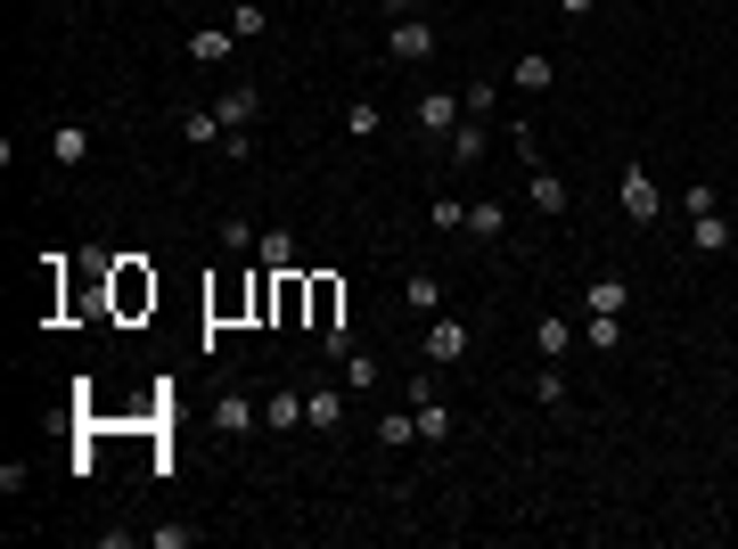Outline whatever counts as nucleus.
Masks as SVG:
<instances>
[{"instance_id": "f257e3e1", "label": "nucleus", "mask_w": 738, "mask_h": 549, "mask_svg": "<svg viewBox=\"0 0 738 549\" xmlns=\"http://www.w3.org/2000/svg\"><path fill=\"white\" fill-rule=\"evenodd\" d=\"M107 304H115V320H140V311L156 304V271L131 263V255H115L107 263Z\"/></svg>"}, {"instance_id": "f03ea898", "label": "nucleus", "mask_w": 738, "mask_h": 549, "mask_svg": "<svg viewBox=\"0 0 738 549\" xmlns=\"http://www.w3.org/2000/svg\"><path fill=\"white\" fill-rule=\"evenodd\" d=\"M410 410H419V443L443 451V443H451V410H443V385L435 378H410Z\"/></svg>"}, {"instance_id": "7ed1b4c3", "label": "nucleus", "mask_w": 738, "mask_h": 549, "mask_svg": "<svg viewBox=\"0 0 738 549\" xmlns=\"http://www.w3.org/2000/svg\"><path fill=\"white\" fill-rule=\"evenodd\" d=\"M386 58L394 66H427V58H435V25L427 17H394L386 25Z\"/></svg>"}, {"instance_id": "20e7f679", "label": "nucleus", "mask_w": 738, "mask_h": 549, "mask_svg": "<svg viewBox=\"0 0 738 549\" xmlns=\"http://www.w3.org/2000/svg\"><path fill=\"white\" fill-rule=\"evenodd\" d=\"M615 205H624L632 221H657V214H664V189L648 181V165H624V181H615Z\"/></svg>"}, {"instance_id": "39448f33", "label": "nucleus", "mask_w": 738, "mask_h": 549, "mask_svg": "<svg viewBox=\"0 0 738 549\" xmlns=\"http://www.w3.org/2000/svg\"><path fill=\"white\" fill-rule=\"evenodd\" d=\"M304 311H313V329H320V336L345 329V288H336L329 271H313V279H304Z\"/></svg>"}, {"instance_id": "423d86ee", "label": "nucleus", "mask_w": 738, "mask_h": 549, "mask_svg": "<svg viewBox=\"0 0 738 549\" xmlns=\"http://www.w3.org/2000/svg\"><path fill=\"white\" fill-rule=\"evenodd\" d=\"M624 304H632V279L624 271H599L583 288V311H590V320H624Z\"/></svg>"}, {"instance_id": "0eeeda50", "label": "nucleus", "mask_w": 738, "mask_h": 549, "mask_svg": "<svg viewBox=\"0 0 738 549\" xmlns=\"http://www.w3.org/2000/svg\"><path fill=\"white\" fill-rule=\"evenodd\" d=\"M419 345H427V361H460V353H468V329H460V320H451V311H435V320H427V329H419Z\"/></svg>"}, {"instance_id": "6e6552de", "label": "nucleus", "mask_w": 738, "mask_h": 549, "mask_svg": "<svg viewBox=\"0 0 738 549\" xmlns=\"http://www.w3.org/2000/svg\"><path fill=\"white\" fill-rule=\"evenodd\" d=\"M214 115H221V131H246L263 115V82H230V91L214 99Z\"/></svg>"}, {"instance_id": "1a4fd4ad", "label": "nucleus", "mask_w": 738, "mask_h": 549, "mask_svg": "<svg viewBox=\"0 0 738 549\" xmlns=\"http://www.w3.org/2000/svg\"><path fill=\"white\" fill-rule=\"evenodd\" d=\"M468 124V107H460V91H427L419 99V131H443V140H451V131Z\"/></svg>"}, {"instance_id": "9d476101", "label": "nucleus", "mask_w": 738, "mask_h": 549, "mask_svg": "<svg viewBox=\"0 0 738 549\" xmlns=\"http://www.w3.org/2000/svg\"><path fill=\"white\" fill-rule=\"evenodd\" d=\"M50 165L58 173H82V165H91V131H82V124H58L50 131Z\"/></svg>"}, {"instance_id": "9b49d317", "label": "nucleus", "mask_w": 738, "mask_h": 549, "mask_svg": "<svg viewBox=\"0 0 738 549\" xmlns=\"http://www.w3.org/2000/svg\"><path fill=\"white\" fill-rule=\"evenodd\" d=\"M304 426H320V435H336V426H345V394H329V385H313V394H304Z\"/></svg>"}, {"instance_id": "f8f14e48", "label": "nucleus", "mask_w": 738, "mask_h": 549, "mask_svg": "<svg viewBox=\"0 0 738 549\" xmlns=\"http://www.w3.org/2000/svg\"><path fill=\"white\" fill-rule=\"evenodd\" d=\"M230 50H239V34H230V25H198V34H189V58H198V66H221Z\"/></svg>"}, {"instance_id": "ddd939ff", "label": "nucleus", "mask_w": 738, "mask_h": 549, "mask_svg": "<svg viewBox=\"0 0 738 549\" xmlns=\"http://www.w3.org/2000/svg\"><path fill=\"white\" fill-rule=\"evenodd\" d=\"M525 197H534L542 214H567V205H574V197H567V181H558L550 165H534V173H525Z\"/></svg>"}, {"instance_id": "4468645a", "label": "nucleus", "mask_w": 738, "mask_h": 549, "mask_svg": "<svg viewBox=\"0 0 738 549\" xmlns=\"http://www.w3.org/2000/svg\"><path fill=\"white\" fill-rule=\"evenodd\" d=\"M403 304L419 311V320H435V311H443V279H435V271H410V279H403Z\"/></svg>"}, {"instance_id": "2eb2a0df", "label": "nucleus", "mask_w": 738, "mask_h": 549, "mask_svg": "<svg viewBox=\"0 0 738 549\" xmlns=\"http://www.w3.org/2000/svg\"><path fill=\"white\" fill-rule=\"evenodd\" d=\"M689 239H698V255H730L738 230H730V214H698V221H689Z\"/></svg>"}, {"instance_id": "dca6fc26", "label": "nucleus", "mask_w": 738, "mask_h": 549, "mask_svg": "<svg viewBox=\"0 0 738 549\" xmlns=\"http://www.w3.org/2000/svg\"><path fill=\"white\" fill-rule=\"evenodd\" d=\"M255 419H263V410L246 403V394H214V426H221V435H246Z\"/></svg>"}, {"instance_id": "f3484780", "label": "nucleus", "mask_w": 738, "mask_h": 549, "mask_svg": "<svg viewBox=\"0 0 738 549\" xmlns=\"http://www.w3.org/2000/svg\"><path fill=\"white\" fill-rule=\"evenodd\" d=\"M509 82H517V91H550V82H558V66H550L542 50H525V58L509 66Z\"/></svg>"}, {"instance_id": "a211bd4d", "label": "nucleus", "mask_w": 738, "mask_h": 549, "mask_svg": "<svg viewBox=\"0 0 738 549\" xmlns=\"http://www.w3.org/2000/svg\"><path fill=\"white\" fill-rule=\"evenodd\" d=\"M468 230H476V239H509V205H500V197H476V205H468Z\"/></svg>"}, {"instance_id": "6ab92c4d", "label": "nucleus", "mask_w": 738, "mask_h": 549, "mask_svg": "<svg viewBox=\"0 0 738 549\" xmlns=\"http://www.w3.org/2000/svg\"><path fill=\"white\" fill-rule=\"evenodd\" d=\"M574 320H550V311H542V329H534V345H542V361H567V345H574Z\"/></svg>"}, {"instance_id": "aec40b11", "label": "nucleus", "mask_w": 738, "mask_h": 549, "mask_svg": "<svg viewBox=\"0 0 738 549\" xmlns=\"http://www.w3.org/2000/svg\"><path fill=\"white\" fill-rule=\"evenodd\" d=\"M255 263H263V271H295V239H288V230H263V239H255Z\"/></svg>"}, {"instance_id": "412c9836", "label": "nucleus", "mask_w": 738, "mask_h": 549, "mask_svg": "<svg viewBox=\"0 0 738 549\" xmlns=\"http://www.w3.org/2000/svg\"><path fill=\"white\" fill-rule=\"evenodd\" d=\"M181 140H189V148H221V115H214V107H189V115H181Z\"/></svg>"}, {"instance_id": "4be33fe9", "label": "nucleus", "mask_w": 738, "mask_h": 549, "mask_svg": "<svg viewBox=\"0 0 738 549\" xmlns=\"http://www.w3.org/2000/svg\"><path fill=\"white\" fill-rule=\"evenodd\" d=\"M221 25H230L239 41H255L263 25H271V9H263V0H230V17H221Z\"/></svg>"}, {"instance_id": "5701e85b", "label": "nucleus", "mask_w": 738, "mask_h": 549, "mask_svg": "<svg viewBox=\"0 0 738 549\" xmlns=\"http://www.w3.org/2000/svg\"><path fill=\"white\" fill-rule=\"evenodd\" d=\"M378 443H386V451L419 443V410H386V419H378Z\"/></svg>"}, {"instance_id": "b1692460", "label": "nucleus", "mask_w": 738, "mask_h": 549, "mask_svg": "<svg viewBox=\"0 0 738 549\" xmlns=\"http://www.w3.org/2000/svg\"><path fill=\"white\" fill-rule=\"evenodd\" d=\"M378 124H386L378 99H353V107H345V131H353V140H378Z\"/></svg>"}, {"instance_id": "393cba45", "label": "nucleus", "mask_w": 738, "mask_h": 549, "mask_svg": "<svg viewBox=\"0 0 738 549\" xmlns=\"http://www.w3.org/2000/svg\"><path fill=\"white\" fill-rule=\"evenodd\" d=\"M263 426H279V435L304 426V394H271V403H263Z\"/></svg>"}, {"instance_id": "a878e982", "label": "nucleus", "mask_w": 738, "mask_h": 549, "mask_svg": "<svg viewBox=\"0 0 738 549\" xmlns=\"http://www.w3.org/2000/svg\"><path fill=\"white\" fill-rule=\"evenodd\" d=\"M583 345L599 353V361H608V353L624 345V320H583Z\"/></svg>"}, {"instance_id": "bb28decb", "label": "nucleus", "mask_w": 738, "mask_h": 549, "mask_svg": "<svg viewBox=\"0 0 738 549\" xmlns=\"http://www.w3.org/2000/svg\"><path fill=\"white\" fill-rule=\"evenodd\" d=\"M534 394H542V410H567L574 403V385L558 378V361H542V385H534Z\"/></svg>"}, {"instance_id": "cd10ccee", "label": "nucleus", "mask_w": 738, "mask_h": 549, "mask_svg": "<svg viewBox=\"0 0 738 549\" xmlns=\"http://www.w3.org/2000/svg\"><path fill=\"white\" fill-rule=\"evenodd\" d=\"M682 214H689V221H698V214H722V189H714V181H689V189H682Z\"/></svg>"}, {"instance_id": "c85d7f7f", "label": "nucleus", "mask_w": 738, "mask_h": 549, "mask_svg": "<svg viewBox=\"0 0 738 549\" xmlns=\"http://www.w3.org/2000/svg\"><path fill=\"white\" fill-rule=\"evenodd\" d=\"M255 239H263V230H255L246 214H230V221H221V246H230V255H255Z\"/></svg>"}, {"instance_id": "c756f323", "label": "nucleus", "mask_w": 738, "mask_h": 549, "mask_svg": "<svg viewBox=\"0 0 738 549\" xmlns=\"http://www.w3.org/2000/svg\"><path fill=\"white\" fill-rule=\"evenodd\" d=\"M493 99H500V82H468V91H460L468 124H484V115H493Z\"/></svg>"}, {"instance_id": "7c9ffc66", "label": "nucleus", "mask_w": 738, "mask_h": 549, "mask_svg": "<svg viewBox=\"0 0 738 549\" xmlns=\"http://www.w3.org/2000/svg\"><path fill=\"white\" fill-rule=\"evenodd\" d=\"M345 385L369 394V385H378V353H345Z\"/></svg>"}, {"instance_id": "2f4dec72", "label": "nucleus", "mask_w": 738, "mask_h": 549, "mask_svg": "<svg viewBox=\"0 0 738 549\" xmlns=\"http://www.w3.org/2000/svg\"><path fill=\"white\" fill-rule=\"evenodd\" d=\"M427 221H435V230H468V205L460 197H435V205H427Z\"/></svg>"}, {"instance_id": "473e14b6", "label": "nucleus", "mask_w": 738, "mask_h": 549, "mask_svg": "<svg viewBox=\"0 0 738 549\" xmlns=\"http://www.w3.org/2000/svg\"><path fill=\"white\" fill-rule=\"evenodd\" d=\"M451 156H460V165H476V156H484V124H460V131H451Z\"/></svg>"}, {"instance_id": "72a5a7b5", "label": "nucleus", "mask_w": 738, "mask_h": 549, "mask_svg": "<svg viewBox=\"0 0 738 549\" xmlns=\"http://www.w3.org/2000/svg\"><path fill=\"white\" fill-rule=\"evenodd\" d=\"M509 140H517V156H525V173H534L542 165V131L534 124H509Z\"/></svg>"}, {"instance_id": "f704fd0d", "label": "nucleus", "mask_w": 738, "mask_h": 549, "mask_svg": "<svg viewBox=\"0 0 738 549\" xmlns=\"http://www.w3.org/2000/svg\"><path fill=\"white\" fill-rule=\"evenodd\" d=\"M148 541H156V549H189V541H198V525H148Z\"/></svg>"}, {"instance_id": "c9c22d12", "label": "nucleus", "mask_w": 738, "mask_h": 549, "mask_svg": "<svg viewBox=\"0 0 738 549\" xmlns=\"http://www.w3.org/2000/svg\"><path fill=\"white\" fill-rule=\"evenodd\" d=\"M378 9H386V17H419V0H378Z\"/></svg>"}, {"instance_id": "e433bc0d", "label": "nucleus", "mask_w": 738, "mask_h": 549, "mask_svg": "<svg viewBox=\"0 0 738 549\" xmlns=\"http://www.w3.org/2000/svg\"><path fill=\"white\" fill-rule=\"evenodd\" d=\"M590 9H599V0H558V17H590Z\"/></svg>"}]
</instances>
